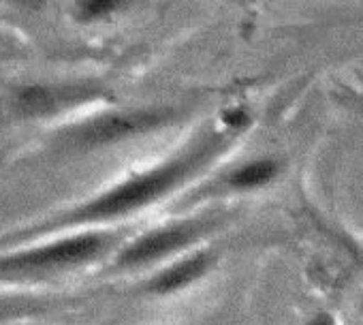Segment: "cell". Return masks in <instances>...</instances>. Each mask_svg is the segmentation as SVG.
Returning a JSON list of instances; mask_svg holds the SVG:
<instances>
[{"label":"cell","mask_w":363,"mask_h":325,"mask_svg":"<svg viewBox=\"0 0 363 325\" xmlns=\"http://www.w3.org/2000/svg\"><path fill=\"white\" fill-rule=\"evenodd\" d=\"M227 137L223 135H210L203 141H199L193 150L179 154L177 158L164 162L162 167L152 170L139 178H133L107 195L99 197L96 202L88 204L86 208L77 210L71 221H94V219H109L118 216L130 210H137L160 195L169 193L177 184H182L186 178L210 165V160L216 158L223 150H227Z\"/></svg>","instance_id":"1"},{"label":"cell","mask_w":363,"mask_h":325,"mask_svg":"<svg viewBox=\"0 0 363 325\" xmlns=\"http://www.w3.org/2000/svg\"><path fill=\"white\" fill-rule=\"evenodd\" d=\"M171 109H141V111H124V114H109L101 116L84 126H77L75 141L84 145H103L128 135L145 133L158 128L171 120Z\"/></svg>","instance_id":"2"},{"label":"cell","mask_w":363,"mask_h":325,"mask_svg":"<svg viewBox=\"0 0 363 325\" xmlns=\"http://www.w3.org/2000/svg\"><path fill=\"white\" fill-rule=\"evenodd\" d=\"M103 248V238L99 236H77L69 240L54 242L50 246L35 248L30 253H20L0 261V270H41L56 265H71L94 257Z\"/></svg>","instance_id":"3"},{"label":"cell","mask_w":363,"mask_h":325,"mask_svg":"<svg viewBox=\"0 0 363 325\" xmlns=\"http://www.w3.org/2000/svg\"><path fill=\"white\" fill-rule=\"evenodd\" d=\"M203 231L201 223H182L167 229H158L154 233L143 236L135 244H130L118 259L120 265H141L150 263L154 259H160L169 255L171 250H177L182 246L191 244L199 233Z\"/></svg>","instance_id":"4"},{"label":"cell","mask_w":363,"mask_h":325,"mask_svg":"<svg viewBox=\"0 0 363 325\" xmlns=\"http://www.w3.org/2000/svg\"><path fill=\"white\" fill-rule=\"evenodd\" d=\"M212 263V257L206 253L193 255L184 261H179L177 265L164 270L162 274H158L152 282H150V291L154 293H171L177 291L182 287H186L189 282L197 280Z\"/></svg>","instance_id":"5"},{"label":"cell","mask_w":363,"mask_h":325,"mask_svg":"<svg viewBox=\"0 0 363 325\" xmlns=\"http://www.w3.org/2000/svg\"><path fill=\"white\" fill-rule=\"evenodd\" d=\"M276 174H278V162L274 158H261L235 170L229 178V184L235 189H255L272 182Z\"/></svg>","instance_id":"6"},{"label":"cell","mask_w":363,"mask_h":325,"mask_svg":"<svg viewBox=\"0 0 363 325\" xmlns=\"http://www.w3.org/2000/svg\"><path fill=\"white\" fill-rule=\"evenodd\" d=\"M67 97H73V94L60 97V90L35 86V88H28L20 94V107L26 114H52L60 105V101Z\"/></svg>","instance_id":"7"},{"label":"cell","mask_w":363,"mask_h":325,"mask_svg":"<svg viewBox=\"0 0 363 325\" xmlns=\"http://www.w3.org/2000/svg\"><path fill=\"white\" fill-rule=\"evenodd\" d=\"M118 5L120 3H111V0H90V3L79 5V13L84 20H94V18H103L111 13Z\"/></svg>","instance_id":"8"},{"label":"cell","mask_w":363,"mask_h":325,"mask_svg":"<svg viewBox=\"0 0 363 325\" xmlns=\"http://www.w3.org/2000/svg\"><path fill=\"white\" fill-rule=\"evenodd\" d=\"M223 122L229 126V128H244L250 124V114L244 109V107H235V109H227L223 114Z\"/></svg>","instance_id":"9"},{"label":"cell","mask_w":363,"mask_h":325,"mask_svg":"<svg viewBox=\"0 0 363 325\" xmlns=\"http://www.w3.org/2000/svg\"><path fill=\"white\" fill-rule=\"evenodd\" d=\"M308 325H335V321H333V316H331V314L323 312V314H318L314 321H310Z\"/></svg>","instance_id":"10"}]
</instances>
